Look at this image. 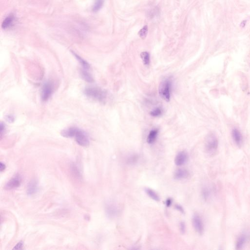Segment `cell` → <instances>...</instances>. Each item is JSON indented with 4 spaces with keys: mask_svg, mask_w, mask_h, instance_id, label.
<instances>
[{
    "mask_svg": "<svg viewBox=\"0 0 250 250\" xmlns=\"http://www.w3.org/2000/svg\"><path fill=\"white\" fill-rule=\"evenodd\" d=\"M61 135L66 138H75L76 142L82 147H86L90 144L89 136L85 131L76 127H70L61 131Z\"/></svg>",
    "mask_w": 250,
    "mask_h": 250,
    "instance_id": "6da1fadb",
    "label": "cell"
},
{
    "mask_svg": "<svg viewBox=\"0 0 250 250\" xmlns=\"http://www.w3.org/2000/svg\"><path fill=\"white\" fill-rule=\"evenodd\" d=\"M172 88V79L171 78H166L163 80L159 86V94L162 98L167 102L171 99Z\"/></svg>",
    "mask_w": 250,
    "mask_h": 250,
    "instance_id": "7a4b0ae2",
    "label": "cell"
},
{
    "mask_svg": "<svg viewBox=\"0 0 250 250\" xmlns=\"http://www.w3.org/2000/svg\"><path fill=\"white\" fill-rule=\"evenodd\" d=\"M205 148L208 155L210 156L216 155L218 148V140L214 134H211L207 136L205 141Z\"/></svg>",
    "mask_w": 250,
    "mask_h": 250,
    "instance_id": "3957f363",
    "label": "cell"
},
{
    "mask_svg": "<svg viewBox=\"0 0 250 250\" xmlns=\"http://www.w3.org/2000/svg\"><path fill=\"white\" fill-rule=\"evenodd\" d=\"M85 94L88 97L98 101L103 102L106 99L107 92L102 89L95 86H90L85 90Z\"/></svg>",
    "mask_w": 250,
    "mask_h": 250,
    "instance_id": "277c9868",
    "label": "cell"
},
{
    "mask_svg": "<svg viewBox=\"0 0 250 250\" xmlns=\"http://www.w3.org/2000/svg\"><path fill=\"white\" fill-rule=\"evenodd\" d=\"M54 86L51 82H46L43 86L42 90L41 97L43 101H46L52 95L54 92Z\"/></svg>",
    "mask_w": 250,
    "mask_h": 250,
    "instance_id": "5b68a950",
    "label": "cell"
},
{
    "mask_svg": "<svg viewBox=\"0 0 250 250\" xmlns=\"http://www.w3.org/2000/svg\"><path fill=\"white\" fill-rule=\"evenodd\" d=\"M105 211L107 216L110 218H114L119 214V209L116 204L112 202H108L106 205Z\"/></svg>",
    "mask_w": 250,
    "mask_h": 250,
    "instance_id": "8992f818",
    "label": "cell"
},
{
    "mask_svg": "<svg viewBox=\"0 0 250 250\" xmlns=\"http://www.w3.org/2000/svg\"><path fill=\"white\" fill-rule=\"evenodd\" d=\"M22 178L19 174H16L6 183L5 189L7 190H11L18 188L22 183Z\"/></svg>",
    "mask_w": 250,
    "mask_h": 250,
    "instance_id": "52a82bcc",
    "label": "cell"
},
{
    "mask_svg": "<svg viewBox=\"0 0 250 250\" xmlns=\"http://www.w3.org/2000/svg\"><path fill=\"white\" fill-rule=\"evenodd\" d=\"M192 221L195 230L200 235L203 234L204 230V223L200 216L198 214H194Z\"/></svg>",
    "mask_w": 250,
    "mask_h": 250,
    "instance_id": "ba28073f",
    "label": "cell"
},
{
    "mask_svg": "<svg viewBox=\"0 0 250 250\" xmlns=\"http://www.w3.org/2000/svg\"><path fill=\"white\" fill-rule=\"evenodd\" d=\"M38 191V182L36 179H33L29 182L27 187V194L29 195H33Z\"/></svg>",
    "mask_w": 250,
    "mask_h": 250,
    "instance_id": "9c48e42d",
    "label": "cell"
},
{
    "mask_svg": "<svg viewBox=\"0 0 250 250\" xmlns=\"http://www.w3.org/2000/svg\"><path fill=\"white\" fill-rule=\"evenodd\" d=\"M188 159V155L187 152L182 151L179 152L175 157V164L178 166H181L185 164Z\"/></svg>",
    "mask_w": 250,
    "mask_h": 250,
    "instance_id": "30bf717a",
    "label": "cell"
},
{
    "mask_svg": "<svg viewBox=\"0 0 250 250\" xmlns=\"http://www.w3.org/2000/svg\"><path fill=\"white\" fill-rule=\"evenodd\" d=\"M232 137L234 142L238 146L240 147L243 143V137L239 130L236 129H234L232 130Z\"/></svg>",
    "mask_w": 250,
    "mask_h": 250,
    "instance_id": "8fae6325",
    "label": "cell"
},
{
    "mask_svg": "<svg viewBox=\"0 0 250 250\" xmlns=\"http://www.w3.org/2000/svg\"><path fill=\"white\" fill-rule=\"evenodd\" d=\"M189 176V171L187 169H178L176 170L174 173V178L178 180H182L184 179L187 178Z\"/></svg>",
    "mask_w": 250,
    "mask_h": 250,
    "instance_id": "7c38bea8",
    "label": "cell"
},
{
    "mask_svg": "<svg viewBox=\"0 0 250 250\" xmlns=\"http://www.w3.org/2000/svg\"><path fill=\"white\" fill-rule=\"evenodd\" d=\"M14 20H15V16L13 14L8 15L2 22V28L4 29H7L8 28H11L14 23Z\"/></svg>",
    "mask_w": 250,
    "mask_h": 250,
    "instance_id": "4fadbf2b",
    "label": "cell"
},
{
    "mask_svg": "<svg viewBox=\"0 0 250 250\" xmlns=\"http://www.w3.org/2000/svg\"><path fill=\"white\" fill-rule=\"evenodd\" d=\"M158 133L159 130L157 129H155L150 131L147 139V141L148 144H152L155 143L158 135Z\"/></svg>",
    "mask_w": 250,
    "mask_h": 250,
    "instance_id": "5bb4252c",
    "label": "cell"
},
{
    "mask_svg": "<svg viewBox=\"0 0 250 250\" xmlns=\"http://www.w3.org/2000/svg\"><path fill=\"white\" fill-rule=\"evenodd\" d=\"M246 241V237L244 235H242L239 236L236 242V249L238 250L242 249Z\"/></svg>",
    "mask_w": 250,
    "mask_h": 250,
    "instance_id": "9a60e30c",
    "label": "cell"
},
{
    "mask_svg": "<svg viewBox=\"0 0 250 250\" xmlns=\"http://www.w3.org/2000/svg\"><path fill=\"white\" fill-rule=\"evenodd\" d=\"M145 192L148 195V196L152 200L156 201H160V197L154 191L149 188H146Z\"/></svg>",
    "mask_w": 250,
    "mask_h": 250,
    "instance_id": "2e32d148",
    "label": "cell"
},
{
    "mask_svg": "<svg viewBox=\"0 0 250 250\" xmlns=\"http://www.w3.org/2000/svg\"><path fill=\"white\" fill-rule=\"evenodd\" d=\"M72 53L73 55L75 56V57L78 60L80 63L81 64V65H82V67H83V69H85V70H88V69H90V66L86 61L84 60L83 58L79 56L77 54H76L75 52H72Z\"/></svg>",
    "mask_w": 250,
    "mask_h": 250,
    "instance_id": "e0dca14e",
    "label": "cell"
},
{
    "mask_svg": "<svg viewBox=\"0 0 250 250\" xmlns=\"http://www.w3.org/2000/svg\"><path fill=\"white\" fill-rule=\"evenodd\" d=\"M140 57L144 65L145 66H149L150 64V55L149 52L147 51L141 52Z\"/></svg>",
    "mask_w": 250,
    "mask_h": 250,
    "instance_id": "ac0fdd59",
    "label": "cell"
},
{
    "mask_svg": "<svg viewBox=\"0 0 250 250\" xmlns=\"http://www.w3.org/2000/svg\"><path fill=\"white\" fill-rule=\"evenodd\" d=\"M87 70H88L83 69L81 72V76H82L83 79L85 80L86 81L90 82V83H91V82L94 81V79H93V78H92L91 74H90V73L88 72Z\"/></svg>",
    "mask_w": 250,
    "mask_h": 250,
    "instance_id": "d6986e66",
    "label": "cell"
},
{
    "mask_svg": "<svg viewBox=\"0 0 250 250\" xmlns=\"http://www.w3.org/2000/svg\"><path fill=\"white\" fill-rule=\"evenodd\" d=\"M104 2V0H95L94 4L92 7V11L94 12L99 11L103 7Z\"/></svg>",
    "mask_w": 250,
    "mask_h": 250,
    "instance_id": "ffe728a7",
    "label": "cell"
},
{
    "mask_svg": "<svg viewBox=\"0 0 250 250\" xmlns=\"http://www.w3.org/2000/svg\"><path fill=\"white\" fill-rule=\"evenodd\" d=\"M71 169H72L73 174L75 175V177L78 179L81 178V173H80V172L76 165H75L74 164H72V165H71Z\"/></svg>",
    "mask_w": 250,
    "mask_h": 250,
    "instance_id": "44dd1931",
    "label": "cell"
},
{
    "mask_svg": "<svg viewBox=\"0 0 250 250\" xmlns=\"http://www.w3.org/2000/svg\"><path fill=\"white\" fill-rule=\"evenodd\" d=\"M148 33V27L147 25L144 26L142 29H141L138 33L139 36L142 39H145L146 38Z\"/></svg>",
    "mask_w": 250,
    "mask_h": 250,
    "instance_id": "7402d4cb",
    "label": "cell"
},
{
    "mask_svg": "<svg viewBox=\"0 0 250 250\" xmlns=\"http://www.w3.org/2000/svg\"><path fill=\"white\" fill-rule=\"evenodd\" d=\"M162 114V110L160 107H156L150 112V115L153 117L160 116Z\"/></svg>",
    "mask_w": 250,
    "mask_h": 250,
    "instance_id": "603a6c76",
    "label": "cell"
},
{
    "mask_svg": "<svg viewBox=\"0 0 250 250\" xmlns=\"http://www.w3.org/2000/svg\"><path fill=\"white\" fill-rule=\"evenodd\" d=\"M202 196H203L204 200H207L209 198V197H210V191H209V190H208V189H207V188H203V190H202Z\"/></svg>",
    "mask_w": 250,
    "mask_h": 250,
    "instance_id": "cb8c5ba5",
    "label": "cell"
},
{
    "mask_svg": "<svg viewBox=\"0 0 250 250\" xmlns=\"http://www.w3.org/2000/svg\"><path fill=\"white\" fill-rule=\"evenodd\" d=\"M179 229H180V232L182 234H184L186 230V226L184 223L180 222L179 224Z\"/></svg>",
    "mask_w": 250,
    "mask_h": 250,
    "instance_id": "d4e9b609",
    "label": "cell"
},
{
    "mask_svg": "<svg viewBox=\"0 0 250 250\" xmlns=\"http://www.w3.org/2000/svg\"><path fill=\"white\" fill-rule=\"evenodd\" d=\"M23 243L22 241L19 242L18 244H17L13 248V250H21L23 247Z\"/></svg>",
    "mask_w": 250,
    "mask_h": 250,
    "instance_id": "484cf974",
    "label": "cell"
},
{
    "mask_svg": "<svg viewBox=\"0 0 250 250\" xmlns=\"http://www.w3.org/2000/svg\"><path fill=\"white\" fill-rule=\"evenodd\" d=\"M137 157L135 156H133V157H130L129 159V161L130 163H135L136 161H137Z\"/></svg>",
    "mask_w": 250,
    "mask_h": 250,
    "instance_id": "4316f807",
    "label": "cell"
},
{
    "mask_svg": "<svg viewBox=\"0 0 250 250\" xmlns=\"http://www.w3.org/2000/svg\"><path fill=\"white\" fill-rule=\"evenodd\" d=\"M172 200L171 198H169L166 201V205L168 207H169L171 206L172 204Z\"/></svg>",
    "mask_w": 250,
    "mask_h": 250,
    "instance_id": "83f0119b",
    "label": "cell"
},
{
    "mask_svg": "<svg viewBox=\"0 0 250 250\" xmlns=\"http://www.w3.org/2000/svg\"><path fill=\"white\" fill-rule=\"evenodd\" d=\"M6 168V165L4 164V163H2V162H1V167H0L1 172H2V171H4Z\"/></svg>",
    "mask_w": 250,
    "mask_h": 250,
    "instance_id": "f1b7e54d",
    "label": "cell"
},
{
    "mask_svg": "<svg viewBox=\"0 0 250 250\" xmlns=\"http://www.w3.org/2000/svg\"><path fill=\"white\" fill-rule=\"evenodd\" d=\"M176 209H178V211H180L181 212L183 213L184 212V210L183 208H182V207L180 206L179 205H176Z\"/></svg>",
    "mask_w": 250,
    "mask_h": 250,
    "instance_id": "f546056e",
    "label": "cell"
}]
</instances>
